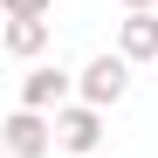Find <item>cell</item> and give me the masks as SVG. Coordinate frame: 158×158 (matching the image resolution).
<instances>
[{"mask_svg": "<svg viewBox=\"0 0 158 158\" xmlns=\"http://www.w3.org/2000/svg\"><path fill=\"white\" fill-rule=\"evenodd\" d=\"M131 96V62L124 55H89L83 76H76V103H96V110H110V103Z\"/></svg>", "mask_w": 158, "mask_h": 158, "instance_id": "cell-1", "label": "cell"}, {"mask_svg": "<svg viewBox=\"0 0 158 158\" xmlns=\"http://www.w3.org/2000/svg\"><path fill=\"white\" fill-rule=\"evenodd\" d=\"M0 138H7L14 158H48V144H55V117L48 110H7V124H0Z\"/></svg>", "mask_w": 158, "mask_h": 158, "instance_id": "cell-2", "label": "cell"}, {"mask_svg": "<svg viewBox=\"0 0 158 158\" xmlns=\"http://www.w3.org/2000/svg\"><path fill=\"white\" fill-rule=\"evenodd\" d=\"M55 144L76 151V158H96V144H103V110H96V103H62V110H55Z\"/></svg>", "mask_w": 158, "mask_h": 158, "instance_id": "cell-3", "label": "cell"}, {"mask_svg": "<svg viewBox=\"0 0 158 158\" xmlns=\"http://www.w3.org/2000/svg\"><path fill=\"white\" fill-rule=\"evenodd\" d=\"M69 89H76V76H69V69L35 62L28 76H21V110H62V103H69Z\"/></svg>", "mask_w": 158, "mask_h": 158, "instance_id": "cell-4", "label": "cell"}, {"mask_svg": "<svg viewBox=\"0 0 158 158\" xmlns=\"http://www.w3.org/2000/svg\"><path fill=\"white\" fill-rule=\"evenodd\" d=\"M117 55L124 62H158V14H124L117 21Z\"/></svg>", "mask_w": 158, "mask_h": 158, "instance_id": "cell-5", "label": "cell"}, {"mask_svg": "<svg viewBox=\"0 0 158 158\" xmlns=\"http://www.w3.org/2000/svg\"><path fill=\"white\" fill-rule=\"evenodd\" d=\"M0 41H7V55L14 62H35L48 41H55V28H48V21H7V28H0Z\"/></svg>", "mask_w": 158, "mask_h": 158, "instance_id": "cell-6", "label": "cell"}, {"mask_svg": "<svg viewBox=\"0 0 158 158\" xmlns=\"http://www.w3.org/2000/svg\"><path fill=\"white\" fill-rule=\"evenodd\" d=\"M48 7H55V0H0L7 21H48Z\"/></svg>", "mask_w": 158, "mask_h": 158, "instance_id": "cell-7", "label": "cell"}, {"mask_svg": "<svg viewBox=\"0 0 158 158\" xmlns=\"http://www.w3.org/2000/svg\"><path fill=\"white\" fill-rule=\"evenodd\" d=\"M117 7H124V14H144V7H151V0H117Z\"/></svg>", "mask_w": 158, "mask_h": 158, "instance_id": "cell-8", "label": "cell"}]
</instances>
